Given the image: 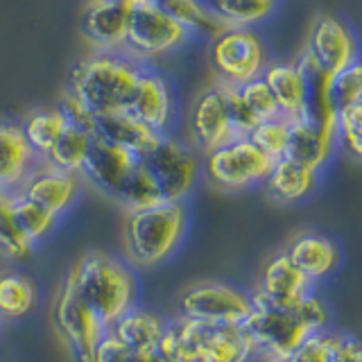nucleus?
Instances as JSON below:
<instances>
[{
  "instance_id": "obj_20",
  "label": "nucleus",
  "mask_w": 362,
  "mask_h": 362,
  "mask_svg": "<svg viewBox=\"0 0 362 362\" xmlns=\"http://www.w3.org/2000/svg\"><path fill=\"white\" fill-rule=\"evenodd\" d=\"M129 11V5L90 0L82 14V34L95 45V50H122Z\"/></svg>"
},
{
  "instance_id": "obj_33",
  "label": "nucleus",
  "mask_w": 362,
  "mask_h": 362,
  "mask_svg": "<svg viewBox=\"0 0 362 362\" xmlns=\"http://www.w3.org/2000/svg\"><path fill=\"white\" fill-rule=\"evenodd\" d=\"M276 0H211L213 11L229 28H252L274 11Z\"/></svg>"
},
{
  "instance_id": "obj_8",
  "label": "nucleus",
  "mask_w": 362,
  "mask_h": 362,
  "mask_svg": "<svg viewBox=\"0 0 362 362\" xmlns=\"http://www.w3.org/2000/svg\"><path fill=\"white\" fill-rule=\"evenodd\" d=\"M211 64L218 82L243 86L263 75L269 54L252 28H224L211 39Z\"/></svg>"
},
{
  "instance_id": "obj_32",
  "label": "nucleus",
  "mask_w": 362,
  "mask_h": 362,
  "mask_svg": "<svg viewBox=\"0 0 362 362\" xmlns=\"http://www.w3.org/2000/svg\"><path fill=\"white\" fill-rule=\"evenodd\" d=\"M14 213L18 218L21 229L25 231V235L34 245L43 243L57 229V224H59V218L54 213L43 209L41 204L32 202L23 192H14Z\"/></svg>"
},
{
  "instance_id": "obj_22",
  "label": "nucleus",
  "mask_w": 362,
  "mask_h": 362,
  "mask_svg": "<svg viewBox=\"0 0 362 362\" xmlns=\"http://www.w3.org/2000/svg\"><path fill=\"white\" fill-rule=\"evenodd\" d=\"M294 62H297L305 84V107L301 118L320 124V127L337 132V111L331 100V75L315 62V57L305 48Z\"/></svg>"
},
{
  "instance_id": "obj_14",
  "label": "nucleus",
  "mask_w": 362,
  "mask_h": 362,
  "mask_svg": "<svg viewBox=\"0 0 362 362\" xmlns=\"http://www.w3.org/2000/svg\"><path fill=\"white\" fill-rule=\"evenodd\" d=\"M310 292H315V283L292 263L286 252H279L265 260L254 294L276 308H294Z\"/></svg>"
},
{
  "instance_id": "obj_27",
  "label": "nucleus",
  "mask_w": 362,
  "mask_h": 362,
  "mask_svg": "<svg viewBox=\"0 0 362 362\" xmlns=\"http://www.w3.org/2000/svg\"><path fill=\"white\" fill-rule=\"evenodd\" d=\"M39 301L34 279L16 269H0V320L16 322L28 317Z\"/></svg>"
},
{
  "instance_id": "obj_37",
  "label": "nucleus",
  "mask_w": 362,
  "mask_h": 362,
  "mask_svg": "<svg viewBox=\"0 0 362 362\" xmlns=\"http://www.w3.org/2000/svg\"><path fill=\"white\" fill-rule=\"evenodd\" d=\"M220 88H222L226 116H229L233 134L238 136V139H240V136H249V134L254 132L256 124H258V120H256V116L252 113V109H249V105L245 102V98L240 93V86L220 82Z\"/></svg>"
},
{
  "instance_id": "obj_42",
  "label": "nucleus",
  "mask_w": 362,
  "mask_h": 362,
  "mask_svg": "<svg viewBox=\"0 0 362 362\" xmlns=\"http://www.w3.org/2000/svg\"><path fill=\"white\" fill-rule=\"evenodd\" d=\"M156 354L163 358V362H192L190 351L186 349L184 339L179 337L175 322H168L165 333L156 346Z\"/></svg>"
},
{
  "instance_id": "obj_41",
  "label": "nucleus",
  "mask_w": 362,
  "mask_h": 362,
  "mask_svg": "<svg viewBox=\"0 0 362 362\" xmlns=\"http://www.w3.org/2000/svg\"><path fill=\"white\" fill-rule=\"evenodd\" d=\"M90 362H134V354L111 328H107L93 346Z\"/></svg>"
},
{
  "instance_id": "obj_15",
  "label": "nucleus",
  "mask_w": 362,
  "mask_h": 362,
  "mask_svg": "<svg viewBox=\"0 0 362 362\" xmlns=\"http://www.w3.org/2000/svg\"><path fill=\"white\" fill-rule=\"evenodd\" d=\"M84 186L86 184L82 175L66 173V170L52 168L45 161H39L18 192H23V195L30 197L32 202L41 204L43 209L54 213L57 218H62V215L71 211L77 204V199L82 197Z\"/></svg>"
},
{
  "instance_id": "obj_6",
  "label": "nucleus",
  "mask_w": 362,
  "mask_h": 362,
  "mask_svg": "<svg viewBox=\"0 0 362 362\" xmlns=\"http://www.w3.org/2000/svg\"><path fill=\"white\" fill-rule=\"evenodd\" d=\"M141 161L154 179L163 202H186L197 188L202 175L199 152L173 134H165L152 152L141 156Z\"/></svg>"
},
{
  "instance_id": "obj_31",
  "label": "nucleus",
  "mask_w": 362,
  "mask_h": 362,
  "mask_svg": "<svg viewBox=\"0 0 362 362\" xmlns=\"http://www.w3.org/2000/svg\"><path fill=\"white\" fill-rule=\"evenodd\" d=\"M90 143H93V134L82 127H75V124H68L66 132L59 136V141L48 152V156L41 158V161L52 168L66 170V173L79 175L90 152Z\"/></svg>"
},
{
  "instance_id": "obj_45",
  "label": "nucleus",
  "mask_w": 362,
  "mask_h": 362,
  "mask_svg": "<svg viewBox=\"0 0 362 362\" xmlns=\"http://www.w3.org/2000/svg\"><path fill=\"white\" fill-rule=\"evenodd\" d=\"M107 3H118V5H136V3H139V0H107Z\"/></svg>"
},
{
  "instance_id": "obj_34",
  "label": "nucleus",
  "mask_w": 362,
  "mask_h": 362,
  "mask_svg": "<svg viewBox=\"0 0 362 362\" xmlns=\"http://www.w3.org/2000/svg\"><path fill=\"white\" fill-rule=\"evenodd\" d=\"M116 202L122 206V211H141V209H150V206H156V204L163 202L161 192H158L150 173L145 170L143 161L129 175V179L124 181V186L118 192Z\"/></svg>"
},
{
  "instance_id": "obj_5",
  "label": "nucleus",
  "mask_w": 362,
  "mask_h": 362,
  "mask_svg": "<svg viewBox=\"0 0 362 362\" xmlns=\"http://www.w3.org/2000/svg\"><path fill=\"white\" fill-rule=\"evenodd\" d=\"M190 41L192 32L177 23L156 0H139L132 5L122 50L134 59L152 66L158 57L173 54Z\"/></svg>"
},
{
  "instance_id": "obj_12",
  "label": "nucleus",
  "mask_w": 362,
  "mask_h": 362,
  "mask_svg": "<svg viewBox=\"0 0 362 362\" xmlns=\"http://www.w3.org/2000/svg\"><path fill=\"white\" fill-rule=\"evenodd\" d=\"M141 163V156L129 150H124L120 145H113L105 139L93 136L90 143V152L86 156V163L82 168V179L84 184L95 188L105 197H111L116 202L118 192L122 190L124 181L129 179Z\"/></svg>"
},
{
  "instance_id": "obj_2",
  "label": "nucleus",
  "mask_w": 362,
  "mask_h": 362,
  "mask_svg": "<svg viewBox=\"0 0 362 362\" xmlns=\"http://www.w3.org/2000/svg\"><path fill=\"white\" fill-rule=\"evenodd\" d=\"M254 297V310L245 322V331L256 346V356L265 360H290L305 337L324 331L331 322V310L324 297L310 292L294 308H276Z\"/></svg>"
},
{
  "instance_id": "obj_28",
  "label": "nucleus",
  "mask_w": 362,
  "mask_h": 362,
  "mask_svg": "<svg viewBox=\"0 0 362 362\" xmlns=\"http://www.w3.org/2000/svg\"><path fill=\"white\" fill-rule=\"evenodd\" d=\"M68 120L59 107H45L30 111L21 122V129L25 134V141L30 143L32 152L39 158H45L48 152L59 141V136L66 132Z\"/></svg>"
},
{
  "instance_id": "obj_1",
  "label": "nucleus",
  "mask_w": 362,
  "mask_h": 362,
  "mask_svg": "<svg viewBox=\"0 0 362 362\" xmlns=\"http://www.w3.org/2000/svg\"><path fill=\"white\" fill-rule=\"evenodd\" d=\"M143 66L124 50H93L73 66L68 90L95 118L124 113L132 105Z\"/></svg>"
},
{
  "instance_id": "obj_7",
  "label": "nucleus",
  "mask_w": 362,
  "mask_h": 362,
  "mask_svg": "<svg viewBox=\"0 0 362 362\" xmlns=\"http://www.w3.org/2000/svg\"><path fill=\"white\" fill-rule=\"evenodd\" d=\"M274 161L260 152L258 147L247 139H233L226 145L204 154L202 170L215 188L226 192H238L254 188L267 179Z\"/></svg>"
},
{
  "instance_id": "obj_26",
  "label": "nucleus",
  "mask_w": 362,
  "mask_h": 362,
  "mask_svg": "<svg viewBox=\"0 0 362 362\" xmlns=\"http://www.w3.org/2000/svg\"><path fill=\"white\" fill-rule=\"evenodd\" d=\"M260 77L265 79L272 95H274L281 116H286L288 120L303 116L305 84L297 62H269Z\"/></svg>"
},
{
  "instance_id": "obj_38",
  "label": "nucleus",
  "mask_w": 362,
  "mask_h": 362,
  "mask_svg": "<svg viewBox=\"0 0 362 362\" xmlns=\"http://www.w3.org/2000/svg\"><path fill=\"white\" fill-rule=\"evenodd\" d=\"M240 93H243L245 102L249 105V109H252V113L256 116L258 122L281 116V109H279L276 100H274V95H272V90L265 84L263 77H256V79H252V82L243 84Z\"/></svg>"
},
{
  "instance_id": "obj_24",
  "label": "nucleus",
  "mask_w": 362,
  "mask_h": 362,
  "mask_svg": "<svg viewBox=\"0 0 362 362\" xmlns=\"http://www.w3.org/2000/svg\"><path fill=\"white\" fill-rule=\"evenodd\" d=\"M317 184H320V170L292 161L288 156L276 158L263 181L267 195L279 204H294L310 197Z\"/></svg>"
},
{
  "instance_id": "obj_46",
  "label": "nucleus",
  "mask_w": 362,
  "mask_h": 362,
  "mask_svg": "<svg viewBox=\"0 0 362 362\" xmlns=\"http://www.w3.org/2000/svg\"><path fill=\"white\" fill-rule=\"evenodd\" d=\"M265 362H290V360H265Z\"/></svg>"
},
{
  "instance_id": "obj_17",
  "label": "nucleus",
  "mask_w": 362,
  "mask_h": 362,
  "mask_svg": "<svg viewBox=\"0 0 362 362\" xmlns=\"http://www.w3.org/2000/svg\"><path fill=\"white\" fill-rule=\"evenodd\" d=\"M175 111H177V102H175L173 84L154 66L145 64L127 113H132L141 122L150 124L156 132L170 134L177 116Z\"/></svg>"
},
{
  "instance_id": "obj_21",
  "label": "nucleus",
  "mask_w": 362,
  "mask_h": 362,
  "mask_svg": "<svg viewBox=\"0 0 362 362\" xmlns=\"http://www.w3.org/2000/svg\"><path fill=\"white\" fill-rule=\"evenodd\" d=\"M337 141H339L337 132L320 127V124L305 118H292L286 156L322 173V168L331 161Z\"/></svg>"
},
{
  "instance_id": "obj_47",
  "label": "nucleus",
  "mask_w": 362,
  "mask_h": 362,
  "mask_svg": "<svg viewBox=\"0 0 362 362\" xmlns=\"http://www.w3.org/2000/svg\"><path fill=\"white\" fill-rule=\"evenodd\" d=\"M156 3H161V0H156Z\"/></svg>"
},
{
  "instance_id": "obj_39",
  "label": "nucleus",
  "mask_w": 362,
  "mask_h": 362,
  "mask_svg": "<svg viewBox=\"0 0 362 362\" xmlns=\"http://www.w3.org/2000/svg\"><path fill=\"white\" fill-rule=\"evenodd\" d=\"M337 335L339 333L328 331V328L313 333L310 337L303 339V344L297 351H294L290 362H333Z\"/></svg>"
},
{
  "instance_id": "obj_43",
  "label": "nucleus",
  "mask_w": 362,
  "mask_h": 362,
  "mask_svg": "<svg viewBox=\"0 0 362 362\" xmlns=\"http://www.w3.org/2000/svg\"><path fill=\"white\" fill-rule=\"evenodd\" d=\"M59 109L64 111V116L68 120V124H75V127H82L86 132L93 134V124H95V116L90 113L82 102H79L71 90H66L62 102H59Z\"/></svg>"
},
{
  "instance_id": "obj_16",
  "label": "nucleus",
  "mask_w": 362,
  "mask_h": 362,
  "mask_svg": "<svg viewBox=\"0 0 362 362\" xmlns=\"http://www.w3.org/2000/svg\"><path fill=\"white\" fill-rule=\"evenodd\" d=\"M305 50L331 77L354 59H358V41L354 32L349 30L344 21L331 14H320L313 21Z\"/></svg>"
},
{
  "instance_id": "obj_30",
  "label": "nucleus",
  "mask_w": 362,
  "mask_h": 362,
  "mask_svg": "<svg viewBox=\"0 0 362 362\" xmlns=\"http://www.w3.org/2000/svg\"><path fill=\"white\" fill-rule=\"evenodd\" d=\"M158 5H161L177 23H181L188 32H192V37H195V34H209L213 39L215 34H220L224 28H229L218 14H215L211 3H206V0H161Z\"/></svg>"
},
{
  "instance_id": "obj_44",
  "label": "nucleus",
  "mask_w": 362,
  "mask_h": 362,
  "mask_svg": "<svg viewBox=\"0 0 362 362\" xmlns=\"http://www.w3.org/2000/svg\"><path fill=\"white\" fill-rule=\"evenodd\" d=\"M333 362H362V337L354 333H339Z\"/></svg>"
},
{
  "instance_id": "obj_36",
  "label": "nucleus",
  "mask_w": 362,
  "mask_h": 362,
  "mask_svg": "<svg viewBox=\"0 0 362 362\" xmlns=\"http://www.w3.org/2000/svg\"><path fill=\"white\" fill-rule=\"evenodd\" d=\"M288 136H290V120L286 116H279V118L258 122L247 139L252 141L260 152H265L272 161H276V158L286 156Z\"/></svg>"
},
{
  "instance_id": "obj_29",
  "label": "nucleus",
  "mask_w": 362,
  "mask_h": 362,
  "mask_svg": "<svg viewBox=\"0 0 362 362\" xmlns=\"http://www.w3.org/2000/svg\"><path fill=\"white\" fill-rule=\"evenodd\" d=\"M34 252H37V245L21 229L14 213V192L0 190V254L23 263V260H30Z\"/></svg>"
},
{
  "instance_id": "obj_40",
  "label": "nucleus",
  "mask_w": 362,
  "mask_h": 362,
  "mask_svg": "<svg viewBox=\"0 0 362 362\" xmlns=\"http://www.w3.org/2000/svg\"><path fill=\"white\" fill-rule=\"evenodd\" d=\"M337 132L344 150L362 161V102L337 113Z\"/></svg>"
},
{
  "instance_id": "obj_23",
  "label": "nucleus",
  "mask_w": 362,
  "mask_h": 362,
  "mask_svg": "<svg viewBox=\"0 0 362 362\" xmlns=\"http://www.w3.org/2000/svg\"><path fill=\"white\" fill-rule=\"evenodd\" d=\"M93 136L105 139L113 145H120L124 150H129L139 156H145L163 141L165 134L152 129L150 124L141 122L139 118H134L132 113L124 111V113H113V116L95 118Z\"/></svg>"
},
{
  "instance_id": "obj_11",
  "label": "nucleus",
  "mask_w": 362,
  "mask_h": 362,
  "mask_svg": "<svg viewBox=\"0 0 362 362\" xmlns=\"http://www.w3.org/2000/svg\"><path fill=\"white\" fill-rule=\"evenodd\" d=\"M175 326L192 362H249L256 356V346L245 326L206 324L181 315Z\"/></svg>"
},
{
  "instance_id": "obj_10",
  "label": "nucleus",
  "mask_w": 362,
  "mask_h": 362,
  "mask_svg": "<svg viewBox=\"0 0 362 362\" xmlns=\"http://www.w3.org/2000/svg\"><path fill=\"white\" fill-rule=\"evenodd\" d=\"M252 310H254L252 294L224 281L192 283L179 297L181 317L206 322V324L245 326Z\"/></svg>"
},
{
  "instance_id": "obj_3",
  "label": "nucleus",
  "mask_w": 362,
  "mask_h": 362,
  "mask_svg": "<svg viewBox=\"0 0 362 362\" xmlns=\"http://www.w3.org/2000/svg\"><path fill=\"white\" fill-rule=\"evenodd\" d=\"M77 292L95 310L100 322L111 328L139 303V279L132 265L102 249H90L68 269Z\"/></svg>"
},
{
  "instance_id": "obj_18",
  "label": "nucleus",
  "mask_w": 362,
  "mask_h": 362,
  "mask_svg": "<svg viewBox=\"0 0 362 362\" xmlns=\"http://www.w3.org/2000/svg\"><path fill=\"white\" fill-rule=\"evenodd\" d=\"M288 258L297 265L315 286L331 279L342 265V247L335 238L320 231H301L292 238L288 247L283 249Z\"/></svg>"
},
{
  "instance_id": "obj_25",
  "label": "nucleus",
  "mask_w": 362,
  "mask_h": 362,
  "mask_svg": "<svg viewBox=\"0 0 362 362\" xmlns=\"http://www.w3.org/2000/svg\"><path fill=\"white\" fill-rule=\"evenodd\" d=\"M165 326H168V320L163 315H158L150 308H141V305L136 303L134 308H129L111 326V331L116 333L136 356V354L154 351L165 333Z\"/></svg>"
},
{
  "instance_id": "obj_4",
  "label": "nucleus",
  "mask_w": 362,
  "mask_h": 362,
  "mask_svg": "<svg viewBox=\"0 0 362 362\" xmlns=\"http://www.w3.org/2000/svg\"><path fill=\"white\" fill-rule=\"evenodd\" d=\"M188 231L186 202H161L141 211H124L122 252L129 265L152 269L175 256Z\"/></svg>"
},
{
  "instance_id": "obj_9",
  "label": "nucleus",
  "mask_w": 362,
  "mask_h": 362,
  "mask_svg": "<svg viewBox=\"0 0 362 362\" xmlns=\"http://www.w3.org/2000/svg\"><path fill=\"white\" fill-rule=\"evenodd\" d=\"M52 326L73 354L75 362H90L95 342L107 331L95 310L77 292L75 281L66 274L52 301Z\"/></svg>"
},
{
  "instance_id": "obj_35",
  "label": "nucleus",
  "mask_w": 362,
  "mask_h": 362,
  "mask_svg": "<svg viewBox=\"0 0 362 362\" xmlns=\"http://www.w3.org/2000/svg\"><path fill=\"white\" fill-rule=\"evenodd\" d=\"M331 100L337 113L362 102V57L331 77Z\"/></svg>"
},
{
  "instance_id": "obj_19",
  "label": "nucleus",
  "mask_w": 362,
  "mask_h": 362,
  "mask_svg": "<svg viewBox=\"0 0 362 362\" xmlns=\"http://www.w3.org/2000/svg\"><path fill=\"white\" fill-rule=\"evenodd\" d=\"M39 161L25 141L21 122L0 120V190L18 192Z\"/></svg>"
},
{
  "instance_id": "obj_13",
  "label": "nucleus",
  "mask_w": 362,
  "mask_h": 362,
  "mask_svg": "<svg viewBox=\"0 0 362 362\" xmlns=\"http://www.w3.org/2000/svg\"><path fill=\"white\" fill-rule=\"evenodd\" d=\"M188 136L190 145L202 154H209L229 141L238 139L233 134L229 116H226L220 82L204 88L195 98V102H192L188 113Z\"/></svg>"
}]
</instances>
